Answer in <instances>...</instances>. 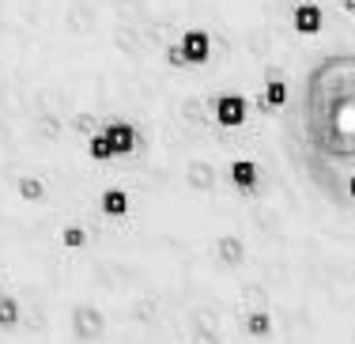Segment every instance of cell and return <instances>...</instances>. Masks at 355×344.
Returning <instances> with one entry per match:
<instances>
[{
    "label": "cell",
    "instance_id": "cell-7",
    "mask_svg": "<svg viewBox=\"0 0 355 344\" xmlns=\"http://www.w3.org/2000/svg\"><path fill=\"white\" fill-rule=\"evenodd\" d=\"M49 189H53V186H49L42 174H35V171H23L19 178H15V193H19L27 205H46Z\"/></svg>",
    "mask_w": 355,
    "mask_h": 344
},
{
    "label": "cell",
    "instance_id": "cell-13",
    "mask_svg": "<svg viewBox=\"0 0 355 344\" xmlns=\"http://www.w3.org/2000/svg\"><path fill=\"white\" fill-rule=\"evenodd\" d=\"M87 159H91V163H98V166H106V163H114V159H117L103 129H95V132L87 137Z\"/></svg>",
    "mask_w": 355,
    "mask_h": 344
},
{
    "label": "cell",
    "instance_id": "cell-12",
    "mask_svg": "<svg viewBox=\"0 0 355 344\" xmlns=\"http://www.w3.org/2000/svg\"><path fill=\"white\" fill-rule=\"evenodd\" d=\"M216 254L223 265H242L246 261V246H242V239H234V234H223V239H216Z\"/></svg>",
    "mask_w": 355,
    "mask_h": 344
},
{
    "label": "cell",
    "instance_id": "cell-16",
    "mask_svg": "<svg viewBox=\"0 0 355 344\" xmlns=\"http://www.w3.org/2000/svg\"><path fill=\"white\" fill-rule=\"evenodd\" d=\"M246 329H250V337H268V333H272V318H268V310H250Z\"/></svg>",
    "mask_w": 355,
    "mask_h": 344
},
{
    "label": "cell",
    "instance_id": "cell-4",
    "mask_svg": "<svg viewBox=\"0 0 355 344\" xmlns=\"http://www.w3.org/2000/svg\"><path fill=\"white\" fill-rule=\"evenodd\" d=\"M95 208H98L103 220H125V216L132 212V197L125 186H106V189H98Z\"/></svg>",
    "mask_w": 355,
    "mask_h": 344
},
{
    "label": "cell",
    "instance_id": "cell-19",
    "mask_svg": "<svg viewBox=\"0 0 355 344\" xmlns=\"http://www.w3.org/2000/svg\"><path fill=\"white\" fill-rule=\"evenodd\" d=\"M344 8H348V12H355V0H344Z\"/></svg>",
    "mask_w": 355,
    "mask_h": 344
},
{
    "label": "cell",
    "instance_id": "cell-17",
    "mask_svg": "<svg viewBox=\"0 0 355 344\" xmlns=\"http://www.w3.org/2000/svg\"><path fill=\"white\" fill-rule=\"evenodd\" d=\"M166 61H171L174 69H185V64H189V61H185V53H182V46H171V49H166Z\"/></svg>",
    "mask_w": 355,
    "mask_h": 344
},
{
    "label": "cell",
    "instance_id": "cell-11",
    "mask_svg": "<svg viewBox=\"0 0 355 344\" xmlns=\"http://www.w3.org/2000/svg\"><path fill=\"white\" fill-rule=\"evenodd\" d=\"M23 322V299L15 291H0V329H15Z\"/></svg>",
    "mask_w": 355,
    "mask_h": 344
},
{
    "label": "cell",
    "instance_id": "cell-3",
    "mask_svg": "<svg viewBox=\"0 0 355 344\" xmlns=\"http://www.w3.org/2000/svg\"><path fill=\"white\" fill-rule=\"evenodd\" d=\"M103 132H106V140H110V148H114L117 159L140 152V129L132 121H125V117H106Z\"/></svg>",
    "mask_w": 355,
    "mask_h": 344
},
{
    "label": "cell",
    "instance_id": "cell-18",
    "mask_svg": "<svg viewBox=\"0 0 355 344\" xmlns=\"http://www.w3.org/2000/svg\"><path fill=\"white\" fill-rule=\"evenodd\" d=\"M348 200H355V174L348 178Z\"/></svg>",
    "mask_w": 355,
    "mask_h": 344
},
{
    "label": "cell",
    "instance_id": "cell-1",
    "mask_svg": "<svg viewBox=\"0 0 355 344\" xmlns=\"http://www.w3.org/2000/svg\"><path fill=\"white\" fill-rule=\"evenodd\" d=\"M355 57L333 53L306 80V144L329 163H355Z\"/></svg>",
    "mask_w": 355,
    "mask_h": 344
},
{
    "label": "cell",
    "instance_id": "cell-15",
    "mask_svg": "<svg viewBox=\"0 0 355 344\" xmlns=\"http://www.w3.org/2000/svg\"><path fill=\"white\" fill-rule=\"evenodd\" d=\"M185 182H189V189H212L216 186V174H212V166H208V163H189Z\"/></svg>",
    "mask_w": 355,
    "mask_h": 344
},
{
    "label": "cell",
    "instance_id": "cell-10",
    "mask_svg": "<svg viewBox=\"0 0 355 344\" xmlns=\"http://www.w3.org/2000/svg\"><path fill=\"white\" fill-rule=\"evenodd\" d=\"M257 178H261V171H257V163H253V159H234V163H231V182H234V189L253 193V189H257Z\"/></svg>",
    "mask_w": 355,
    "mask_h": 344
},
{
    "label": "cell",
    "instance_id": "cell-8",
    "mask_svg": "<svg viewBox=\"0 0 355 344\" xmlns=\"http://www.w3.org/2000/svg\"><path fill=\"white\" fill-rule=\"evenodd\" d=\"M291 23H295V31H299V35L314 38V35H321V27H325V12H321L318 4H310V0H306V4L295 8Z\"/></svg>",
    "mask_w": 355,
    "mask_h": 344
},
{
    "label": "cell",
    "instance_id": "cell-2",
    "mask_svg": "<svg viewBox=\"0 0 355 344\" xmlns=\"http://www.w3.org/2000/svg\"><path fill=\"white\" fill-rule=\"evenodd\" d=\"M69 333L80 344H103L110 333V314L91 299H76L69 307Z\"/></svg>",
    "mask_w": 355,
    "mask_h": 344
},
{
    "label": "cell",
    "instance_id": "cell-5",
    "mask_svg": "<svg viewBox=\"0 0 355 344\" xmlns=\"http://www.w3.org/2000/svg\"><path fill=\"white\" fill-rule=\"evenodd\" d=\"M246 114H250V103L242 95H234V91H227V95L216 98V121H219V129H242Z\"/></svg>",
    "mask_w": 355,
    "mask_h": 344
},
{
    "label": "cell",
    "instance_id": "cell-9",
    "mask_svg": "<svg viewBox=\"0 0 355 344\" xmlns=\"http://www.w3.org/2000/svg\"><path fill=\"white\" fill-rule=\"evenodd\" d=\"M57 246L69 250V254H80V250L91 246V231L83 223H61L57 227Z\"/></svg>",
    "mask_w": 355,
    "mask_h": 344
},
{
    "label": "cell",
    "instance_id": "cell-6",
    "mask_svg": "<svg viewBox=\"0 0 355 344\" xmlns=\"http://www.w3.org/2000/svg\"><path fill=\"white\" fill-rule=\"evenodd\" d=\"M178 46H182V53H185V61H189V64H205L208 53H212V38H208V31H200V27L185 31Z\"/></svg>",
    "mask_w": 355,
    "mask_h": 344
},
{
    "label": "cell",
    "instance_id": "cell-14",
    "mask_svg": "<svg viewBox=\"0 0 355 344\" xmlns=\"http://www.w3.org/2000/svg\"><path fill=\"white\" fill-rule=\"evenodd\" d=\"M261 106H268V110H284L287 106V83L284 80H268L265 91H261Z\"/></svg>",
    "mask_w": 355,
    "mask_h": 344
}]
</instances>
